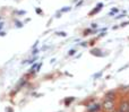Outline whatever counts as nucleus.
I'll use <instances>...</instances> for the list:
<instances>
[{
    "mask_svg": "<svg viewBox=\"0 0 129 112\" xmlns=\"http://www.w3.org/2000/svg\"><path fill=\"white\" fill-rule=\"evenodd\" d=\"M2 25H4V24H2V23H0V28H1V27H2Z\"/></svg>",
    "mask_w": 129,
    "mask_h": 112,
    "instance_id": "12",
    "label": "nucleus"
},
{
    "mask_svg": "<svg viewBox=\"0 0 129 112\" xmlns=\"http://www.w3.org/2000/svg\"><path fill=\"white\" fill-rule=\"evenodd\" d=\"M100 109H101V104H94V105L88 108V112H98Z\"/></svg>",
    "mask_w": 129,
    "mask_h": 112,
    "instance_id": "4",
    "label": "nucleus"
},
{
    "mask_svg": "<svg viewBox=\"0 0 129 112\" xmlns=\"http://www.w3.org/2000/svg\"><path fill=\"white\" fill-rule=\"evenodd\" d=\"M102 7H103V4H102V2H100V4H99L98 6H96L95 8H94L93 10H92L91 13H89V15L92 16V15H94V14H95V13H99V11H100L101 9H102Z\"/></svg>",
    "mask_w": 129,
    "mask_h": 112,
    "instance_id": "3",
    "label": "nucleus"
},
{
    "mask_svg": "<svg viewBox=\"0 0 129 112\" xmlns=\"http://www.w3.org/2000/svg\"><path fill=\"white\" fill-rule=\"evenodd\" d=\"M58 35H61V36H63L64 38V36H66V33H64V32H59Z\"/></svg>",
    "mask_w": 129,
    "mask_h": 112,
    "instance_id": "7",
    "label": "nucleus"
},
{
    "mask_svg": "<svg viewBox=\"0 0 129 112\" xmlns=\"http://www.w3.org/2000/svg\"><path fill=\"white\" fill-rule=\"evenodd\" d=\"M74 101V97H71V99H69V100H66V105H68V103H70V102H73Z\"/></svg>",
    "mask_w": 129,
    "mask_h": 112,
    "instance_id": "6",
    "label": "nucleus"
},
{
    "mask_svg": "<svg viewBox=\"0 0 129 112\" xmlns=\"http://www.w3.org/2000/svg\"><path fill=\"white\" fill-rule=\"evenodd\" d=\"M36 13H38V14H41V9H36Z\"/></svg>",
    "mask_w": 129,
    "mask_h": 112,
    "instance_id": "10",
    "label": "nucleus"
},
{
    "mask_svg": "<svg viewBox=\"0 0 129 112\" xmlns=\"http://www.w3.org/2000/svg\"><path fill=\"white\" fill-rule=\"evenodd\" d=\"M68 10H70V7H67V8H63L61 11H68Z\"/></svg>",
    "mask_w": 129,
    "mask_h": 112,
    "instance_id": "8",
    "label": "nucleus"
},
{
    "mask_svg": "<svg viewBox=\"0 0 129 112\" xmlns=\"http://www.w3.org/2000/svg\"><path fill=\"white\" fill-rule=\"evenodd\" d=\"M101 109L104 112H114V110H117L114 100H104L101 104Z\"/></svg>",
    "mask_w": 129,
    "mask_h": 112,
    "instance_id": "1",
    "label": "nucleus"
},
{
    "mask_svg": "<svg viewBox=\"0 0 129 112\" xmlns=\"http://www.w3.org/2000/svg\"><path fill=\"white\" fill-rule=\"evenodd\" d=\"M74 53H75V50H70V51H69V56H73Z\"/></svg>",
    "mask_w": 129,
    "mask_h": 112,
    "instance_id": "9",
    "label": "nucleus"
},
{
    "mask_svg": "<svg viewBox=\"0 0 129 112\" xmlns=\"http://www.w3.org/2000/svg\"><path fill=\"white\" fill-rule=\"evenodd\" d=\"M114 112H121V111L119 110V109H117V110H114Z\"/></svg>",
    "mask_w": 129,
    "mask_h": 112,
    "instance_id": "11",
    "label": "nucleus"
},
{
    "mask_svg": "<svg viewBox=\"0 0 129 112\" xmlns=\"http://www.w3.org/2000/svg\"><path fill=\"white\" fill-rule=\"evenodd\" d=\"M105 100H114V92H109L105 94Z\"/></svg>",
    "mask_w": 129,
    "mask_h": 112,
    "instance_id": "5",
    "label": "nucleus"
},
{
    "mask_svg": "<svg viewBox=\"0 0 129 112\" xmlns=\"http://www.w3.org/2000/svg\"><path fill=\"white\" fill-rule=\"evenodd\" d=\"M118 109L121 112H129V101L128 100H123V101H121L120 103H119Z\"/></svg>",
    "mask_w": 129,
    "mask_h": 112,
    "instance_id": "2",
    "label": "nucleus"
}]
</instances>
